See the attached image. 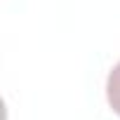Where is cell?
Masks as SVG:
<instances>
[{"label": "cell", "mask_w": 120, "mask_h": 120, "mask_svg": "<svg viewBox=\"0 0 120 120\" xmlns=\"http://www.w3.org/2000/svg\"><path fill=\"white\" fill-rule=\"evenodd\" d=\"M106 99H108V106L113 108V113L120 115V61L108 73V80H106Z\"/></svg>", "instance_id": "1"}]
</instances>
